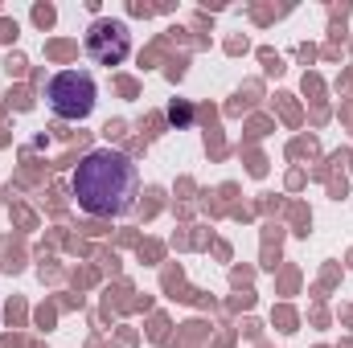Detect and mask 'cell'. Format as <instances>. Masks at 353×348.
Masks as SVG:
<instances>
[{
    "label": "cell",
    "instance_id": "277c9868",
    "mask_svg": "<svg viewBox=\"0 0 353 348\" xmlns=\"http://www.w3.org/2000/svg\"><path fill=\"white\" fill-rule=\"evenodd\" d=\"M169 119H173V123L181 119V123H185V119H189V111H185V107H176V102H173V107H169Z\"/></svg>",
    "mask_w": 353,
    "mask_h": 348
},
{
    "label": "cell",
    "instance_id": "6da1fadb",
    "mask_svg": "<svg viewBox=\"0 0 353 348\" xmlns=\"http://www.w3.org/2000/svg\"><path fill=\"white\" fill-rule=\"evenodd\" d=\"M70 188L79 197V209L90 217H123L136 209L140 168L132 164V156H123L115 148H94L79 160Z\"/></svg>",
    "mask_w": 353,
    "mask_h": 348
},
{
    "label": "cell",
    "instance_id": "3957f363",
    "mask_svg": "<svg viewBox=\"0 0 353 348\" xmlns=\"http://www.w3.org/2000/svg\"><path fill=\"white\" fill-rule=\"evenodd\" d=\"M83 50H87V58L94 66H119V62H128V54H132V29H128V21H119V17L90 21L87 37H83Z\"/></svg>",
    "mask_w": 353,
    "mask_h": 348
},
{
    "label": "cell",
    "instance_id": "7a4b0ae2",
    "mask_svg": "<svg viewBox=\"0 0 353 348\" xmlns=\"http://www.w3.org/2000/svg\"><path fill=\"white\" fill-rule=\"evenodd\" d=\"M94 98H99V87H94V78H90L87 70H62L46 87L50 111L58 119H70V123L74 119H87L90 111H94Z\"/></svg>",
    "mask_w": 353,
    "mask_h": 348
}]
</instances>
